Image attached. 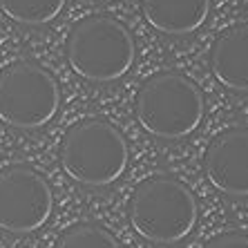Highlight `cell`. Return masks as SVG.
Listing matches in <instances>:
<instances>
[{
	"label": "cell",
	"instance_id": "6da1fadb",
	"mask_svg": "<svg viewBox=\"0 0 248 248\" xmlns=\"http://www.w3.org/2000/svg\"><path fill=\"white\" fill-rule=\"evenodd\" d=\"M127 217L139 237L156 246L184 242L199 221L197 199L179 179L150 177L134 188Z\"/></svg>",
	"mask_w": 248,
	"mask_h": 248
},
{
	"label": "cell",
	"instance_id": "7a4b0ae2",
	"mask_svg": "<svg viewBox=\"0 0 248 248\" xmlns=\"http://www.w3.org/2000/svg\"><path fill=\"white\" fill-rule=\"evenodd\" d=\"M65 56L69 67L85 81L114 83L132 69L137 47L121 20L108 14H94L69 29Z\"/></svg>",
	"mask_w": 248,
	"mask_h": 248
},
{
	"label": "cell",
	"instance_id": "3957f363",
	"mask_svg": "<svg viewBox=\"0 0 248 248\" xmlns=\"http://www.w3.org/2000/svg\"><path fill=\"white\" fill-rule=\"evenodd\" d=\"M130 148L119 127L103 119H83L67 130L61 143V166L72 181L85 188H108L125 174Z\"/></svg>",
	"mask_w": 248,
	"mask_h": 248
},
{
	"label": "cell",
	"instance_id": "277c9868",
	"mask_svg": "<svg viewBox=\"0 0 248 248\" xmlns=\"http://www.w3.org/2000/svg\"><path fill=\"white\" fill-rule=\"evenodd\" d=\"M203 94L179 72H159L141 85L134 101L139 125L155 139L179 141L203 121Z\"/></svg>",
	"mask_w": 248,
	"mask_h": 248
},
{
	"label": "cell",
	"instance_id": "5b68a950",
	"mask_svg": "<svg viewBox=\"0 0 248 248\" xmlns=\"http://www.w3.org/2000/svg\"><path fill=\"white\" fill-rule=\"evenodd\" d=\"M61 87L34 61H16L0 72V121L16 130H41L58 114Z\"/></svg>",
	"mask_w": 248,
	"mask_h": 248
},
{
	"label": "cell",
	"instance_id": "8992f818",
	"mask_svg": "<svg viewBox=\"0 0 248 248\" xmlns=\"http://www.w3.org/2000/svg\"><path fill=\"white\" fill-rule=\"evenodd\" d=\"M54 195L47 179L29 166L0 170V228L29 235L49 221Z\"/></svg>",
	"mask_w": 248,
	"mask_h": 248
},
{
	"label": "cell",
	"instance_id": "52a82bcc",
	"mask_svg": "<svg viewBox=\"0 0 248 248\" xmlns=\"http://www.w3.org/2000/svg\"><path fill=\"white\" fill-rule=\"evenodd\" d=\"M208 181L228 197H248V130L231 127L210 141L203 155Z\"/></svg>",
	"mask_w": 248,
	"mask_h": 248
},
{
	"label": "cell",
	"instance_id": "ba28073f",
	"mask_svg": "<svg viewBox=\"0 0 248 248\" xmlns=\"http://www.w3.org/2000/svg\"><path fill=\"white\" fill-rule=\"evenodd\" d=\"M210 69L226 90L248 94V23L224 29L210 49Z\"/></svg>",
	"mask_w": 248,
	"mask_h": 248
},
{
	"label": "cell",
	"instance_id": "9c48e42d",
	"mask_svg": "<svg viewBox=\"0 0 248 248\" xmlns=\"http://www.w3.org/2000/svg\"><path fill=\"white\" fill-rule=\"evenodd\" d=\"M141 14L161 34L188 36L208 20L210 0H141Z\"/></svg>",
	"mask_w": 248,
	"mask_h": 248
},
{
	"label": "cell",
	"instance_id": "30bf717a",
	"mask_svg": "<svg viewBox=\"0 0 248 248\" xmlns=\"http://www.w3.org/2000/svg\"><path fill=\"white\" fill-rule=\"evenodd\" d=\"M63 7L65 0H0V9L7 18L29 27L52 23L63 12Z\"/></svg>",
	"mask_w": 248,
	"mask_h": 248
},
{
	"label": "cell",
	"instance_id": "8fae6325",
	"mask_svg": "<svg viewBox=\"0 0 248 248\" xmlns=\"http://www.w3.org/2000/svg\"><path fill=\"white\" fill-rule=\"evenodd\" d=\"M54 248H121L116 237L98 224H76L58 237Z\"/></svg>",
	"mask_w": 248,
	"mask_h": 248
},
{
	"label": "cell",
	"instance_id": "7c38bea8",
	"mask_svg": "<svg viewBox=\"0 0 248 248\" xmlns=\"http://www.w3.org/2000/svg\"><path fill=\"white\" fill-rule=\"evenodd\" d=\"M203 248H248V237L242 232H224L213 237Z\"/></svg>",
	"mask_w": 248,
	"mask_h": 248
}]
</instances>
